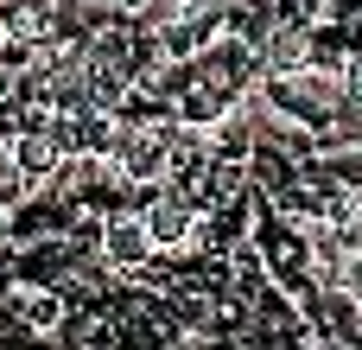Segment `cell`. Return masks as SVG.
Instances as JSON below:
<instances>
[{
  "mask_svg": "<svg viewBox=\"0 0 362 350\" xmlns=\"http://www.w3.org/2000/svg\"><path fill=\"white\" fill-rule=\"evenodd\" d=\"M6 108H13V70L0 64V121H6Z\"/></svg>",
  "mask_w": 362,
  "mask_h": 350,
  "instance_id": "3",
  "label": "cell"
},
{
  "mask_svg": "<svg viewBox=\"0 0 362 350\" xmlns=\"http://www.w3.org/2000/svg\"><path fill=\"white\" fill-rule=\"evenodd\" d=\"M95 268L108 281H140L146 268H159V249L146 236L140 204H115V210L95 217Z\"/></svg>",
  "mask_w": 362,
  "mask_h": 350,
  "instance_id": "1",
  "label": "cell"
},
{
  "mask_svg": "<svg viewBox=\"0 0 362 350\" xmlns=\"http://www.w3.org/2000/svg\"><path fill=\"white\" fill-rule=\"evenodd\" d=\"M0 45H6V19H0Z\"/></svg>",
  "mask_w": 362,
  "mask_h": 350,
  "instance_id": "4",
  "label": "cell"
},
{
  "mask_svg": "<svg viewBox=\"0 0 362 350\" xmlns=\"http://www.w3.org/2000/svg\"><path fill=\"white\" fill-rule=\"evenodd\" d=\"M102 6H108V13H121V19H140L153 0H102Z\"/></svg>",
  "mask_w": 362,
  "mask_h": 350,
  "instance_id": "2",
  "label": "cell"
}]
</instances>
